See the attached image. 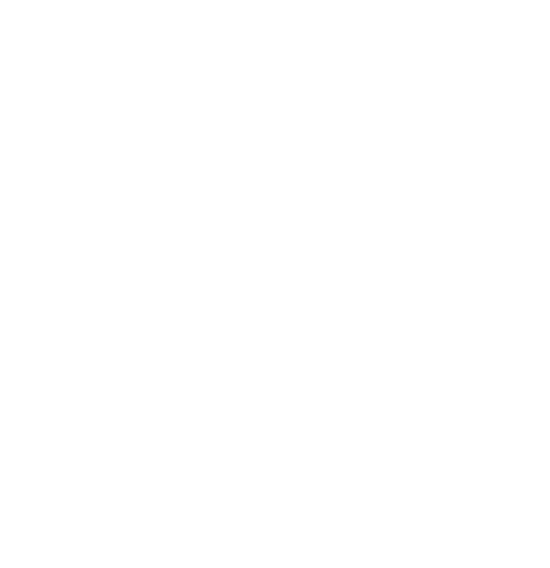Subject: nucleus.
<instances>
[]
</instances>
